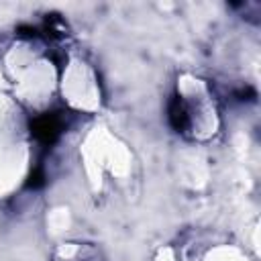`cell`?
<instances>
[{"mask_svg": "<svg viewBox=\"0 0 261 261\" xmlns=\"http://www.w3.org/2000/svg\"><path fill=\"white\" fill-rule=\"evenodd\" d=\"M167 116H169V124L175 130H186L190 126V108L188 104L181 100V96H173L167 108Z\"/></svg>", "mask_w": 261, "mask_h": 261, "instance_id": "2", "label": "cell"}, {"mask_svg": "<svg viewBox=\"0 0 261 261\" xmlns=\"http://www.w3.org/2000/svg\"><path fill=\"white\" fill-rule=\"evenodd\" d=\"M65 128V116L63 112H53V114H41L31 122V133L37 139L41 147H51L59 135Z\"/></svg>", "mask_w": 261, "mask_h": 261, "instance_id": "1", "label": "cell"}, {"mask_svg": "<svg viewBox=\"0 0 261 261\" xmlns=\"http://www.w3.org/2000/svg\"><path fill=\"white\" fill-rule=\"evenodd\" d=\"M45 31H47V35L51 39H61L65 35V24H63V20L57 14H51L45 20Z\"/></svg>", "mask_w": 261, "mask_h": 261, "instance_id": "3", "label": "cell"}]
</instances>
